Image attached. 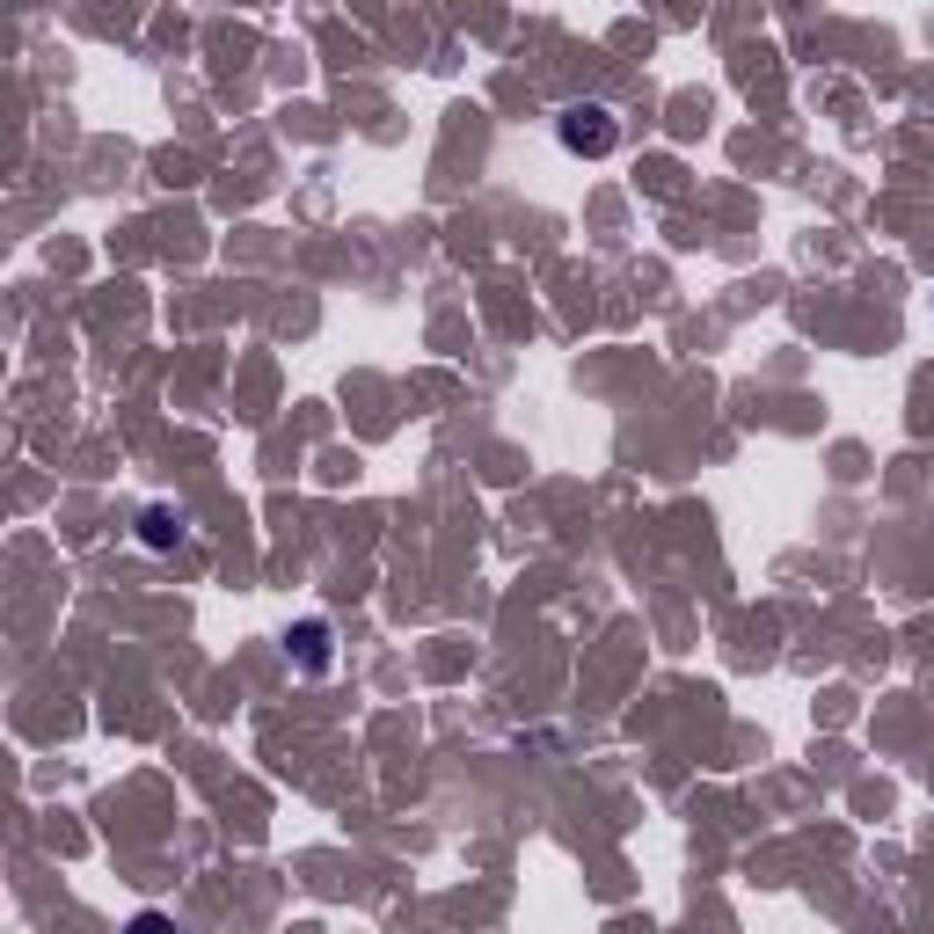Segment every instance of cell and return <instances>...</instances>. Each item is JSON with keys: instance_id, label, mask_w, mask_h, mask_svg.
<instances>
[{"instance_id": "3", "label": "cell", "mask_w": 934, "mask_h": 934, "mask_svg": "<svg viewBox=\"0 0 934 934\" xmlns=\"http://www.w3.org/2000/svg\"><path fill=\"white\" fill-rule=\"evenodd\" d=\"M140 541H146V547H176V541H183V519L168 512V504H154V512L140 519Z\"/></svg>"}, {"instance_id": "1", "label": "cell", "mask_w": 934, "mask_h": 934, "mask_svg": "<svg viewBox=\"0 0 934 934\" xmlns=\"http://www.w3.org/2000/svg\"><path fill=\"white\" fill-rule=\"evenodd\" d=\"M555 140H563L569 154L599 161V154H614V146H620V124H614V110H606V103H569L563 117H555Z\"/></svg>"}, {"instance_id": "4", "label": "cell", "mask_w": 934, "mask_h": 934, "mask_svg": "<svg viewBox=\"0 0 934 934\" xmlns=\"http://www.w3.org/2000/svg\"><path fill=\"white\" fill-rule=\"evenodd\" d=\"M124 934H168V920H161V913H140V920H132Z\"/></svg>"}, {"instance_id": "2", "label": "cell", "mask_w": 934, "mask_h": 934, "mask_svg": "<svg viewBox=\"0 0 934 934\" xmlns=\"http://www.w3.org/2000/svg\"><path fill=\"white\" fill-rule=\"evenodd\" d=\"M285 643H292L300 671H329V620H300V628L285 635Z\"/></svg>"}]
</instances>
